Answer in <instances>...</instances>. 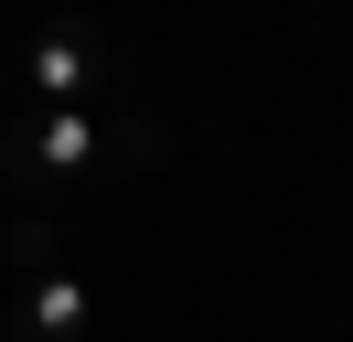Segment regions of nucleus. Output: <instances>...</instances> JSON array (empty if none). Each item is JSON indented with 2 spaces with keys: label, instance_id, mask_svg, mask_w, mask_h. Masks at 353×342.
<instances>
[{
  "label": "nucleus",
  "instance_id": "1",
  "mask_svg": "<svg viewBox=\"0 0 353 342\" xmlns=\"http://www.w3.org/2000/svg\"><path fill=\"white\" fill-rule=\"evenodd\" d=\"M161 161H172V128H161L150 107H97V118L22 107V118H0V182L11 192H54V182H75V171L139 182V171H161Z\"/></svg>",
  "mask_w": 353,
  "mask_h": 342
},
{
  "label": "nucleus",
  "instance_id": "3",
  "mask_svg": "<svg viewBox=\"0 0 353 342\" xmlns=\"http://www.w3.org/2000/svg\"><path fill=\"white\" fill-rule=\"evenodd\" d=\"M86 321H97V289L54 268V278H22V289H11L0 342H86Z\"/></svg>",
  "mask_w": 353,
  "mask_h": 342
},
{
  "label": "nucleus",
  "instance_id": "4",
  "mask_svg": "<svg viewBox=\"0 0 353 342\" xmlns=\"http://www.w3.org/2000/svg\"><path fill=\"white\" fill-rule=\"evenodd\" d=\"M11 268H22V278H54V268H65V235H54L43 214H11Z\"/></svg>",
  "mask_w": 353,
  "mask_h": 342
},
{
  "label": "nucleus",
  "instance_id": "2",
  "mask_svg": "<svg viewBox=\"0 0 353 342\" xmlns=\"http://www.w3.org/2000/svg\"><path fill=\"white\" fill-rule=\"evenodd\" d=\"M22 86H32V107H65V118L129 107V97H118V54H108V43H75V32H32L22 43Z\"/></svg>",
  "mask_w": 353,
  "mask_h": 342
}]
</instances>
